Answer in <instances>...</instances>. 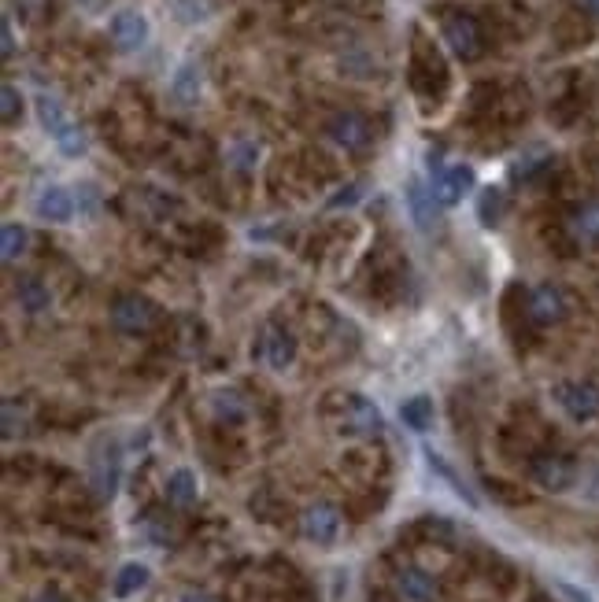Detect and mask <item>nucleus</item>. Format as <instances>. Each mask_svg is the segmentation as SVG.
<instances>
[{"label":"nucleus","instance_id":"30","mask_svg":"<svg viewBox=\"0 0 599 602\" xmlns=\"http://www.w3.org/2000/svg\"><path fill=\"white\" fill-rule=\"evenodd\" d=\"M145 532H148V540L152 543H174V525H171V518H163V514H148L145 518Z\"/></svg>","mask_w":599,"mask_h":602},{"label":"nucleus","instance_id":"21","mask_svg":"<svg viewBox=\"0 0 599 602\" xmlns=\"http://www.w3.org/2000/svg\"><path fill=\"white\" fill-rule=\"evenodd\" d=\"M400 418L411 433H429L433 429V418H437V410H433V399L429 396H411L400 403Z\"/></svg>","mask_w":599,"mask_h":602},{"label":"nucleus","instance_id":"17","mask_svg":"<svg viewBox=\"0 0 599 602\" xmlns=\"http://www.w3.org/2000/svg\"><path fill=\"white\" fill-rule=\"evenodd\" d=\"M200 93H204V71H200V63L196 60L178 63V71H174L171 78V97L178 100V104H185V108H193L196 100H200Z\"/></svg>","mask_w":599,"mask_h":602},{"label":"nucleus","instance_id":"15","mask_svg":"<svg viewBox=\"0 0 599 602\" xmlns=\"http://www.w3.org/2000/svg\"><path fill=\"white\" fill-rule=\"evenodd\" d=\"M407 207H411V218H415V226L422 233H433V229L441 226V204H437V196L429 193V185H422V181L407 185Z\"/></svg>","mask_w":599,"mask_h":602},{"label":"nucleus","instance_id":"36","mask_svg":"<svg viewBox=\"0 0 599 602\" xmlns=\"http://www.w3.org/2000/svg\"><path fill=\"white\" fill-rule=\"evenodd\" d=\"M182 602H215L208 595V591H189V595H182Z\"/></svg>","mask_w":599,"mask_h":602},{"label":"nucleus","instance_id":"33","mask_svg":"<svg viewBox=\"0 0 599 602\" xmlns=\"http://www.w3.org/2000/svg\"><path fill=\"white\" fill-rule=\"evenodd\" d=\"M555 591H559L566 602H596L585 588H577V584H570V580H555Z\"/></svg>","mask_w":599,"mask_h":602},{"label":"nucleus","instance_id":"3","mask_svg":"<svg viewBox=\"0 0 599 602\" xmlns=\"http://www.w3.org/2000/svg\"><path fill=\"white\" fill-rule=\"evenodd\" d=\"M159 307L148 296H137V292H126V296H115L111 303V326L126 333V337H148L152 329L159 326Z\"/></svg>","mask_w":599,"mask_h":602},{"label":"nucleus","instance_id":"31","mask_svg":"<svg viewBox=\"0 0 599 602\" xmlns=\"http://www.w3.org/2000/svg\"><path fill=\"white\" fill-rule=\"evenodd\" d=\"M256 156H259V145L256 141H237V145L230 148V159L237 170H252L256 167Z\"/></svg>","mask_w":599,"mask_h":602},{"label":"nucleus","instance_id":"16","mask_svg":"<svg viewBox=\"0 0 599 602\" xmlns=\"http://www.w3.org/2000/svg\"><path fill=\"white\" fill-rule=\"evenodd\" d=\"M396 588H400V595L411 602H437V595H441V591H437V580L418 566L396 569Z\"/></svg>","mask_w":599,"mask_h":602},{"label":"nucleus","instance_id":"22","mask_svg":"<svg viewBox=\"0 0 599 602\" xmlns=\"http://www.w3.org/2000/svg\"><path fill=\"white\" fill-rule=\"evenodd\" d=\"M570 229H574V237L581 244L596 248V244H599V204H596V200H592V204L577 207L574 218H570Z\"/></svg>","mask_w":599,"mask_h":602},{"label":"nucleus","instance_id":"20","mask_svg":"<svg viewBox=\"0 0 599 602\" xmlns=\"http://www.w3.org/2000/svg\"><path fill=\"white\" fill-rule=\"evenodd\" d=\"M15 300L23 307L26 314H45L52 307V292L45 281H37V277H23L19 285H15Z\"/></svg>","mask_w":599,"mask_h":602},{"label":"nucleus","instance_id":"34","mask_svg":"<svg viewBox=\"0 0 599 602\" xmlns=\"http://www.w3.org/2000/svg\"><path fill=\"white\" fill-rule=\"evenodd\" d=\"M0 41H4V60H12L15 56V37H12V23H8V19H4V26H0Z\"/></svg>","mask_w":599,"mask_h":602},{"label":"nucleus","instance_id":"28","mask_svg":"<svg viewBox=\"0 0 599 602\" xmlns=\"http://www.w3.org/2000/svg\"><path fill=\"white\" fill-rule=\"evenodd\" d=\"M211 12H215V4L211 0H174V15L182 19V23H208Z\"/></svg>","mask_w":599,"mask_h":602},{"label":"nucleus","instance_id":"1","mask_svg":"<svg viewBox=\"0 0 599 602\" xmlns=\"http://www.w3.org/2000/svg\"><path fill=\"white\" fill-rule=\"evenodd\" d=\"M34 108H37L41 126H45V133L56 141V148H60L63 156H71V159L86 156V148H89L86 130H82V126H74L60 97H52V93H37Z\"/></svg>","mask_w":599,"mask_h":602},{"label":"nucleus","instance_id":"5","mask_svg":"<svg viewBox=\"0 0 599 602\" xmlns=\"http://www.w3.org/2000/svg\"><path fill=\"white\" fill-rule=\"evenodd\" d=\"M551 399L559 403L566 418L574 422H596L599 418V385L596 381H559L551 388Z\"/></svg>","mask_w":599,"mask_h":602},{"label":"nucleus","instance_id":"14","mask_svg":"<svg viewBox=\"0 0 599 602\" xmlns=\"http://www.w3.org/2000/svg\"><path fill=\"white\" fill-rule=\"evenodd\" d=\"M74 207H78V200H74L71 189H63V185H45L34 200V215L41 218V222H71Z\"/></svg>","mask_w":599,"mask_h":602},{"label":"nucleus","instance_id":"10","mask_svg":"<svg viewBox=\"0 0 599 602\" xmlns=\"http://www.w3.org/2000/svg\"><path fill=\"white\" fill-rule=\"evenodd\" d=\"M529 477H533L544 492H566V488H574L577 481V466H574V458H566V455H537L529 462Z\"/></svg>","mask_w":599,"mask_h":602},{"label":"nucleus","instance_id":"13","mask_svg":"<svg viewBox=\"0 0 599 602\" xmlns=\"http://www.w3.org/2000/svg\"><path fill=\"white\" fill-rule=\"evenodd\" d=\"M341 433H348V436H378L381 433V410L374 407L367 396H344Z\"/></svg>","mask_w":599,"mask_h":602},{"label":"nucleus","instance_id":"6","mask_svg":"<svg viewBox=\"0 0 599 602\" xmlns=\"http://www.w3.org/2000/svg\"><path fill=\"white\" fill-rule=\"evenodd\" d=\"M326 137L337 148H344V152H363L374 141V126L359 111H337V115L326 119Z\"/></svg>","mask_w":599,"mask_h":602},{"label":"nucleus","instance_id":"11","mask_svg":"<svg viewBox=\"0 0 599 602\" xmlns=\"http://www.w3.org/2000/svg\"><path fill=\"white\" fill-rule=\"evenodd\" d=\"M108 30H111V41H115V49L119 52H141L148 45V34H152L145 12H137V8H123V12L111 15Z\"/></svg>","mask_w":599,"mask_h":602},{"label":"nucleus","instance_id":"8","mask_svg":"<svg viewBox=\"0 0 599 602\" xmlns=\"http://www.w3.org/2000/svg\"><path fill=\"white\" fill-rule=\"evenodd\" d=\"M566 314H570V303H566L563 289H555V285H537V289L526 292V322H533V326H540V329L559 326Z\"/></svg>","mask_w":599,"mask_h":602},{"label":"nucleus","instance_id":"12","mask_svg":"<svg viewBox=\"0 0 599 602\" xmlns=\"http://www.w3.org/2000/svg\"><path fill=\"white\" fill-rule=\"evenodd\" d=\"M300 532H304V540L318 543V547H330L337 540V532H341V510L333 503H311L300 514Z\"/></svg>","mask_w":599,"mask_h":602},{"label":"nucleus","instance_id":"9","mask_svg":"<svg viewBox=\"0 0 599 602\" xmlns=\"http://www.w3.org/2000/svg\"><path fill=\"white\" fill-rule=\"evenodd\" d=\"M119 470H123V455H119V444L115 440H100L93 447V466H89V481H93V492L100 499H111L115 488H119Z\"/></svg>","mask_w":599,"mask_h":602},{"label":"nucleus","instance_id":"26","mask_svg":"<svg viewBox=\"0 0 599 602\" xmlns=\"http://www.w3.org/2000/svg\"><path fill=\"white\" fill-rule=\"evenodd\" d=\"M503 211H507V196H503V189H485L481 200H477V218H481V226H500Z\"/></svg>","mask_w":599,"mask_h":602},{"label":"nucleus","instance_id":"19","mask_svg":"<svg viewBox=\"0 0 599 602\" xmlns=\"http://www.w3.org/2000/svg\"><path fill=\"white\" fill-rule=\"evenodd\" d=\"M296 359V337L293 329L285 326H270L267 329V362L274 370H285V366H293Z\"/></svg>","mask_w":599,"mask_h":602},{"label":"nucleus","instance_id":"7","mask_svg":"<svg viewBox=\"0 0 599 602\" xmlns=\"http://www.w3.org/2000/svg\"><path fill=\"white\" fill-rule=\"evenodd\" d=\"M474 185H477V174L474 167H466V163H448V167H437L429 174V193L437 196L441 207L459 204Z\"/></svg>","mask_w":599,"mask_h":602},{"label":"nucleus","instance_id":"27","mask_svg":"<svg viewBox=\"0 0 599 602\" xmlns=\"http://www.w3.org/2000/svg\"><path fill=\"white\" fill-rule=\"evenodd\" d=\"M0 429H4V440H15V436L26 433V410L19 399H4V407H0Z\"/></svg>","mask_w":599,"mask_h":602},{"label":"nucleus","instance_id":"2","mask_svg":"<svg viewBox=\"0 0 599 602\" xmlns=\"http://www.w3.org/2000/svg\"><path fill=\"white\" fill-rule=\"evenodd\" d=\"M411 85L422 97L441 100L448 93V63L441 60V52L433 41L415 34V52H411Z\"/></svg>","mask_w":599,"mask_h":602},{"label":"nucleus","instance_id":"23","mask_svg":"<svg viewBox=\"0 0 599 602\" xmlns=\"http://www.w3.org/2000/svg\"><path fill=\"white\" fill-rule=\"evenodd\" d=\"M167 503H174V506L196 503V473L193 470H174L171 477H167Z\"/></svg>","mask_w":599,"mask_h":602},{"label":"nucleus","instance_id":"32","mask_svg":"<svg viewBox=\"0 0 599 602\" xmlns=\"http://www.w3.org/2000/svg\"><path fill=\"white\" fill-rule=\"evenodd\" d=\"M367 193V185H363V181H352V185H344L341 193L333 196L330 200V207H352L355 200H359V196Z\"/></svg>","mask_w":599,"mask_h":602},{"label":"nucleus","instance_id":"29","mask_svg":"<svg viewBox=\"0 0 599 602\" xmlns=\"http://www.w3.org/2000/svg\"><path fill=\"white\" fill-rule=\"evenodd\" d=\"M0 119H4V126H15V122L23 119V93L15 85L0 89Z\"/></svg>","mask_w":599,"mask_h":602},{"label":"nucleus","instance_id":"25","mask_svg":"<svg viewBox=\"0 0 599 602\" xmlns=\"http://www.w3.org/2000/svg\"><path fill=\"white\" fill-rule=\"evenodd\" d=\"M152 580V573H148V566H141V562H126L123 569H119V577H115V595L119 599H130L134 591H141Z\"/></svg>","mask_w":599,"mask_h":602},{"label":"nucleus","instance_id":"37","mask_svg":"<svg viewBox=\"0 0 599 602\" xmlns=\"http://www.w3.org/2000/svg\"><path fill=\"white\" fill-rule=\"evenodd\" d=\"M588 495H592V499L599 503V473H596V481H592V488H588Z\"/></svg>","mask_w":599,"mask_h":602},{"label":"nucleus","instance_id":"35","mask_svg":"<svg viewBox=\"0 0 599 602\" xmlns=\"http://www.w3.org/2000/svg\"><path fill=\"white\" fill-rule=\"evenodd\" d=\"M577 8H581L588 19H596V23H599V0H577Z\"/></svg>","mask_w":599,"mask_h":602},{"label":"nucleus","instance_id":"24","mask_svg":"<svg viewBox=\"0 0 599 602\" xmlns=\"http://www.w3.org/2000/svg\"><path fill=\"white\" fill-rule=\"evenodd\" d=\"M26 244H30V233H26V226H19V222H4V229H0V255H4V263L23 259Z\"/></svg>","mask_w":599,"mask_h":602},{"label":"nucleus","instance_id":"18","mask_svg":"<svg viewBox=\"0 0 599 602\" xmlns=\"http://www.w3.org/2000/svg\"><path fill=\"white\" fill-rule=\"evenodd\" d=\"M211 414H215V422L222 425H241L248 418V403L241 392L219 388V392H211Z\"/></svg>","mask_w":599,"mask_h":602},{"label":"nucleus","instance_id":"4","mask_svg":"<svg viewBox=\"0 0 599 602\" xmlns=\"http://www.w3.org/2000/svg\"><path fill=\"white\" fill-rule=\"evenodd\" d=\"M441 34H444V41H448V49H452L463 63L477 60V56L485 52V34H481V23H477L474 15L444 12Z\"/></svg>","mask_w":599,"mask_h":602}]
</instances>
